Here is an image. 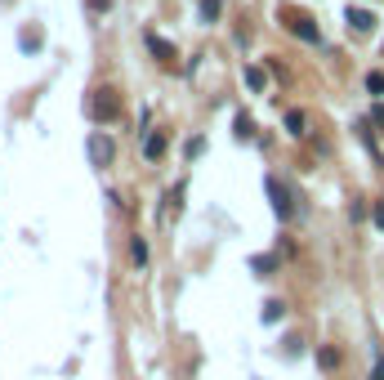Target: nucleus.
Returning a JSON list of instances; mask_svg holds the SVG:
<instances>
[{
    "label": "nucleus",
    "mask_w": 384,
    "mask_h": 380,
    "mask_svg": "<svg viewBox=\"0 0 384 380\" xmlns=\"http://www.w3.org/2000/svg\"><path fill=\"white\" fill-rule=\"evenodd\" d=\"M90 117L94 121H116V117H121V98H116V90H94Z\"/></svg>",
    "instance_id": "f257e3e1"
},
{
    "label": "nucleus",
    "mask_w": 384,
    "mask_h": 380,
    "mask_svg": "<svg viewBox=\"0 0 384 380\" xmlns=\"http://www.w3.org/2000/svg\"><path fill=\"white\" fill-rule=\"evenodd\" d=\"M281 19H286V27L295 31L299 41H313V45L322 41V31H317V27H313V19H304V14H291V9H286V14H281Z\"/></svg>",
    "instance_id": "f03ea898"
},
{
    "label": "nucleus",
    "mask_w": 384,
    "mask_h": 380,
    "mask_svg": "<svg viewBox=\"0 0 384 380\" xmlns=\"http://www.w3.org/2000/svg\"><path fill=\"white\" fill-rule=\"evenodd\" d=\"M269 197H273V210L281 215V220H295V206H291V192L277 184V179H269Z\"/></svg>",
    "instance_id": "7ed1b4c3"
},
{
    "label": "nucleus",
    "mask_w": 384,
    "mask_h": 380,
    "mask_svg": "<svg viewBox=\"0 0 384 380\" xmlns=\"http://www.w3.org/2000/svg\"><path fill=\"white\" fill-rule=\"evenodd\" d=\"M143 41H147V49L157 54V63H165V68H175V58H179V54H175V45H170V41H161L157 31H147Z\"/></svg>",
    "instance_id": "20e7f679"
},
{
    "label": "nucleus",
    "mask_w": 384,
    "mask_h": 380,
    "mask_svg": "<svg viewBox=\"0 0 384 380\" xmlns=\"http://www.w3.org/2000/svg\"><path fill=\"white\" fill-rule=\"evenodd\" d=\"M344 19H348V31H358V36H366V31L375 27V14L371 9H348Z\"/></svg>",
    "instance_id": "39448f33"
},
{
    "label": "nucleus",
    "mask_w": 384,
    "mask_h": 380,
    "mask_svg": "<svg viewBox=\"0 0 384 380\" xmlns=\"http://www.w3.org/2000/svg\"><path fill=\"white\" fill-rule=\"evenodd\" d=\"M90 157H94V166H108L112 161V139L108 135H90Z\"/></svg>",
    "instance_id": "423d86ee"
},
{
    "label": "nucleus",
    "mask_w": 384,
    "mask_h": 380,
    "mask_svg": "<svg viewBox=\"0 0 384 380\" xmlns=\"http://www.w3.org/2000/svg\"><path fill=\"white\" fill-rule=\"evenodd\" d=\"M143 157L147 161H161L165 157V135H161V130H152V135L143 139Z\"/></svg>",
    "instance_id": "0eeeda50"
},
{
    "label": "nucleus",
    "mask_w": 384,
    "mask_h": 380,
    "mask_svg": "<svg viewBox=\"0 0 384 380\" xmlns=\"http://www.w3.org/2000/svg\"><path fill=\"white\" fill-rule=\"evenodd\" d=\"M304 125H308L304 112H286V135H291V139H304Z\"/></svg>",
    "instance_id": "6e6552de"
},
{
    "label": "nucleus",
    "mask_w": 384,
    "mask_h": 380,
    "mask_svg": "<svg viewBox=\"0 0 384 380\" xmlns=\"http://www.w3.org/2000/svg\"><path fill=\"white\" fill-rule=\"evenodd\" d=\"M246 86L250 90H264V86H269V72H264V68H246Z\"/></svg>",
    "instance_id": "1a4fd4ad"
},
{
    "label": "nucleus",
    "mask_w": 384,
    "mask_h": 380,
    "mask_svg": "<svg viewBox=\"0 0 384 380\" xmlns=\"http://www.w3.org/2000/svg\"><path fill=\"white\" fill-rule=\"evenodd\" d=\"M317 362H322L326 371H336L340 367V349H317Z\"/></svg>",
    "instance_id": "9d476101"
},
{
    "label": "nucleus",
    "mask_w": 384,
    "mask_h": 380,
    "mask_svg": "<svg viewBox=\"0 0 384 380\" xmlns=\"http://www.w3.org/2000/svg\"><path fill=\"white\" fill-rule=\"evenodd\" d=\"M219 9H224V0H202V19H206V23L219 19Z\"/></svg>",
    "instance_id": "9b49d317"
},
{
    "label": "nucleus",
    "mask_w": 384,
    "mask_h": 380,
    "mask_svg": "<svg viewBox=\"0 0 384 380\" xmlns=\"http://www.w3.org/2000/svg\"><path fill=\"white\" fill-rule=\"evenodd\" d=\"M281 313H286V309H281V300H269V304H264V322L273 327V322L281 318Z\"/></svg>",
    "instance_id": "f8f14e48"
},
{
    "label": "nucleus",
    "mask_w": 384,
    "mask_h": 380,
    "mask_svg": "<svg viewBox=\"0 0 384 380\" xmlns=\"http://www.w3.org/2000/svg\"><path fill=\"white\" fill-rule=\"evenodd\" d=\"M250 135H255V121L242 112V117H237V139H250Z\"/></svg>",
    "instance_id": "ddd939ff"
},
{
    "label": "nucleus",
    "mask_w": 384,
    "mask_h": 380,
    "mask_svg": "<svg viewBox=\"0 0 384 380\" xmlns=\"http://www.w3.org/2000/svg\"><path fill=\"white\" fill-rule=\"evenodd\" d=\"M130 260H135V264L147 260V242H143V237H135V246H130Z\"/></svg>",
    "instance_id": "4468645a"
},
{
    "label": "nucleus",
    "mask_w": 384,
    "mask_h": 380,
    "mask_svg": "<svg viewBox=\"0 0 384 380\" xmlns=\"http://www.w3.org/2000/svg\"><path fill=\"white\" fill-rule=\"evenodd\" d=\"M366 90H371V94H384V72H371V76H366Z\"/></svg>",
    "instance_id": "2eb2a0df"
},
{
    "label": "nucleus",
    "mask_w": 384,
    "mask_h": 380,
    "mask_svg": "<svg viewBox=\"0 0 384 380\" xmlns=\"http://www.w3.org/2000/svg\"><path fill=\"white\" fill-rule=\"evenodd\" d=\"M255 273H259V277H269V273H273V260H269V255H259V260H255Z\"/></svg>",
    "instance_id": "dca6fc26"
},
{
    "label": "nucleus",
    "mask_w": 384,
    "mask_h": 380,
    "mask_svg": "<svg viewBox=\"0 0 384 380\" xmlns=\"http://www.w3.org/2000/svg\"><path fill=\"white\" fill-rule=\"evenodd\" d=\"M23 45H27V49H36V45H41V31H36V27L23 31Z\"/></svg>",
    "instance_id": "f3484780"
},
{
    "label": "nucleus",
    "mask_w": 384,
    "mask_h": 380,
    "mask_svg": "<svg viewBox=\"0 0 384 380\" xmlns=\"http://www.w3.org/2000/svg\"><path fill=\"white\" fill-rule=\"evenodd\" d=\"M375 228H384V206H375Z\"/></svg>",
    "instance_id": "a211bd4d"
},
{
    "label": "nucleus",
    "mask_w": 384,
    "mask_h": 380,
    "mask_svg": "<svg viewBox=\"0 0 384 380\" xmlns=\"http://www.w3.org/2000/svg\"><path fill=\"white\" fill-rule=\"evenodd\" d=\"M371 380H384V358L375 362V376H371Z\"/></svg>",
    "instance_id": "6ab92c4d"
}]
</instances>
